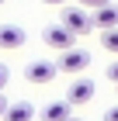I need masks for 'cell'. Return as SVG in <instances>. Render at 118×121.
<instances>
[{"instance_id": "6da1fadb", "label": "cell", "mask_w": 118, "mask_h": 121, "mask_svg": "<svg viewBox=\"0 0 118 121\" xmlns=\"http://www.w3.org/2000/svg\"><path fill=\"white\" fill-rule=\"evenodd\" d=\"M59 24H63V28L70 31L73 38H80V35H87V31H94L90 10H83V7H63V14H59Z\"/></svg>"}, {"instance_id": "7a4b0ae2", "label": "cell", "mask_w": 118, "mask_h": 121, "mask_svg": "<svg viewBox=\"0 0 118 121\" xmlns=\"http://www.w3.org/2000/svg\"><path fill=\"white\" fill-rule=\"evenodd\" d=\"M90 66V52L87 48H63L59 52V62H56V69H63V73H83Z\"/></svg>"}, {"instance_id": "3957f363", "label": "cell", "mask_w": 118, "mask_h": 121, "mask_svg": "<svg viewBox=\"0 0 118 121\" xmlns=\"http://www.w3.org/2000/svg\"><path fill=\"white\" fill-rule=\"evenodd\" d=\"M94 93H97V83H94L90 76H76L70 83V90H66V100L70 104H90Z\"/></svg>"}, {"instance_id": "277c9868", "label": "cell", "mask_w": 118, "mask_h": 121, "mask_svg": "<svg viewBox=\"0 0 118 121\" xmlns=\"http://www.w3.org/2000/svg\"><path fill=\"white\" fill-rule=\"evenodd\" d=\"M56 62H45V59H35V62H28V69H24V76H28V83H35V86H42V83H52L56 80Z\"/></svg>"}, {"instance_id": "5b68a950", "label": "cell", "mask_w": 118, "mask_h": 121, "mask_svg": "<svg viewBox=\"0 0 118 121\" xmlns=\"http://www.w3.org/2000/svg\"><path fill=\"white\" fill-rule=\"evenodd\" d=\"M42 38H45V45L59 48V52H63V48H73V45H76V38H73L70 31H66L63 24H59V21H56V24H49V28L42 31Z\"/></svg>"}, {"instance_id": "8992f818", "label": "cell", "mask_w": 118, "mask_h": 121, "mask_svg": "<svg viewBox=\"0 0 118 121\" xmlns=\"http://www.w3.org/2000/svg\"><path fill=\"white\" fill-rule=\"evenodd\" d=\"M90 21H94V28H101V31L118 28V7H115V4H104V7L90 10Z\"/></svg>"}, {"instance_id": "52a82bcc", "label": "cell", "mask_w": 118, "mask_h": 121, "mask_svg": "<svg viewBox=\"0 0 118 121\" xmlns=\"http://www.w3.org/2000/svg\"><path fill=\"white\" fill-rule=\"evenodd\" d=\"M28 42L21 24H0V48H21Z\"/></svg>"}, {"instance_id": "ba28073f", "label": "cell", "mask_w": 118, "mask_h": 121, "mask_svg": "<svg viewBox=\"0 0 118 121\" xmlns=\"http://www.w3.org/2000/svg\"><path fill=\"white\" fill-rule=\"evenodd\" d=\"M70 111H73L70 100H52V104H45V107L38 111V118H42V121H66Z\"/></svg>"}, {"instance_id": "9c48e42d", "label": "cell", "mask_w": 118, "mask_h": 121, "mask_svg": "<svg viewBox=\"0 0 118 121\" xmlns=\"http://www.w3.org/2000/svg\"><path fill=\"white\" fill-rule=\"evenodd\" d=\"M31 118H35V107L28 100H14V104H7V111H4L0 121H31Z\"/></svg>"}, {"instance_id": "30bf717a", "label": "cell", "mask_w": 118, "mask_h": 121, "mask_svg": "<svg viewBox=\"0 0 118 121\" xmlns=\"http://www.w3.org/2000/svg\"><path fill=\"white\" fill-rule=\"evenodd\" d=\"M101 45L108 48V52H115V56H118V28H111V31H101Z\"/></svg>"}, {"instance_id": "8fae6325", "label": "cell", "mask_w": 118, "mask_h": 121, "mask_svg": "<svg viewBox=\"0 0 118 121\" xmlns=\"http://www.w3.org/2000/svg\"><path fill=\"white\" fill-rule=\"evenodd\" d=\"M83 10H97V7H104V4H111V0H76Z\"/></svg>"}, {"instance_id": "7c38bea8", "label": "cell", "mask_w": 118, "mask_h": 121, "mask_svg": "<svg viewBox=\"0 0 118 121\" xmlns=\"http://www.w3.org/2000/svg\"><path fill=\"white\" fill-rule=\"evenodd\" d=\"M108 80H111V83H118V59L108 66Z\"/></svg>"}, {"instance_id": "4fadbf2b", "label": "cell", "mask_w": 118, "mask_h": 121, "mask_svg": "<svg viewBox=\"0 0 118 121\" xmlns=\"http://www.w3.org/2000/svg\"><path fill=\"white\" fill-rule=\"evenodd\" d=\"M7 80H10V73H7V66H0V93H4V86H7Z\"/></svg>"}, {"instance_id": "5bb4252c", "label": "cell", "mask_w": 118, "mask_h": 121, "mask_svg": "<svg viewBox=\"0 0 118 121\" xmlns=\"http://www.w3.org/2000/svg\"><path fill=\"white\" fill-rule=\"evenodd\" d=\"M104 121H118V104H115V107H108V114H104Z\"/></svg>"}, {"instance_id": "9a60e30c", "label": "cell", "mask_w": 118, "mask_h": 121, "mask_svg": "<svg viewBox=\"0 0 118 121\" xmlns=\"http://www.w3.org/2000/svg\"><path fill=\"white\" fill-rule=\"evenodd\" d=\"M42 4H49V7H66L70 0H42Z\"/></svg>"}, {"instance_id": "2e32d148", "label": "cell", "mask_w": 118, "mask_h": 121, "mask_svg": "<svg viewBox=\"0 0 118 121\" xmlns=\"http://www.w3.org/2000/svg\"><path fill=\"white\" fill-rule=\"evenodd\" d=\"M7 104H10V100L4 97V93H0V118H4V111H7Z\"/></svg>"}, {"instance_id": "e0dca14e", "label": "cell", "mask_w": 118, "mask_h": 121, "mask_svg": "<svg viewBox=\"0 0 118 121\" xmlns=\"http://www.w3.org/2000/svg\"><path fill=\"white\" fill-rule=\"evenodd\" d=\"M66 121H80V118H66Z\"/></svg>"}, {"instance_id": "ac0fdd59", "label": "cell", "mask_w": 118, "mask_h": 121, "mask_svg": "<svg viewBox=\"0 0 118 121\" xmlns=\"http://www.w3.org/2000/svg\"><path fill=\"white\" fill-rule=\"evenodd\" d=\"M4 4H7V0H0V7H4Z\"/></svg>"}]
</instances>
